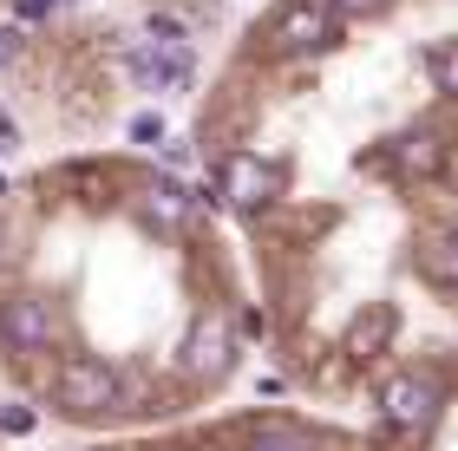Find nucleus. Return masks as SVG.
Returning <instances> with one entry per match:
<instances>
[{
	"instance_id": "nucleus-1",
	"label": "nucleus",
	"mask_w": 458,
	"mask_h": 451,
	"mask_svg": "<svg viewBox=\"0 0 458 451\" xmlns=\"http://www.w3.org/2000/svg\"><path fill=\"white\" fill-rule=\"evenodd\" d=\"M53 405H59V413H72V419H106V413H118V405H124L118 366L92 360V354H72L53 373Z\"/></svg>"
},
{
	"instance_id": "nucleus-2",
	"label": "nucleus",
	"mask_w": 458,
	"mask_h": 451,
	"mask_svg": "<svg viewBox=\"0 0 458 451\" xmlns=\"http://www.w3.org/2000/svg\"><path fill=\"white\" fill-rule=\"evenodd\" d=\"M177 366H183V380H197V386H216L229 366H236V327H229L223 307H203V314H197Z\"/></svg>"
},
{
	"instance_id": "nucleus-3",
	"label": "nucleus",
	"mask_w": 458,
	"mask_h": 451,
	"mask_svg": "<svg viewBox=\"0 0 458 451\" xmlns=\"http://www.w3.org/2000/svg\"><path fill=\"white\" fill-rule=\"evenodd\" d=\"M341 39L335 13H327V0H295V7H282L268 20V46L276 53H327Z\"/></svg>"
},
{
	"instance_id": "nucleus-4",
	"label": "nucleus",
	"mask_w": 458,
	"mask_h": 451,
	"mask_svg": "<svg viewBox=\"0 0 458 451\" xmlns=\"http://www.w3.org/2000/svg\"><path fill=\"white\" fill-rule=\"evenodd\" d=\"M0 340L13 354H53L59 347V321L39 295H0Z\"/></svg>"
},
{
	"instance_id": "nucleus-5",
	"label": "nucleus",
	"mask_w": 458,
	"mask_h": 451,
	"mask_svg": "<svg viewBox=\"0 0 458 451\" xmlns=\"http://www.w3.org/2000/svg\"><path fill=\"white\" fill-rule=\"evenodd\" d=\"M439 405H445V393H439V380H432V373H393L386 393H380V413H386V425H400V432L432 425Z\"/></svg>"
},
{
	"instance_id": "nucleus-6",
	"label": "nucleus",
	"mask_w": 458,
	"mask_h": 451,
	"mask_svg": "<svg viewBox=\"0 0 458 451\" xmlns=\"http://www.w3.org/2000/svg\"><path fill=\"white\" fill-rule=\"evenodd\" d=\"M191 72H197V46H191V39H144V46L131 53V79L151 86V92H171Z\"/></svg>"
},
{
	"instance_id": "nucleus-7",
	"label": "nucleus",
	"mask_w": 458,
	"mask_h": 451,
	"mask_svg": "<svg viewBox=\"0 0 458 451\" xmlns=\"http://www.w3.org/2000/svg\"><path fill=\"white\" fill-rule=\"evenodd\" d=\"M223 190H229V203H242V210H256V203H268V196H276V171H268L262 157L236 151V157L223 163Z\"/></svg>"
},
{
	"instance_id": "nucleus-8",
	"label": "nucleus",
	"mask_w": 458,
	"mask_h": 451,
	"mask_svg": "<svg viewBox=\"0 0 458 451\" xmlns=\"http://www.w3.org/2000/svg\"><path fill=\"white\" fill-rule=\"evenodd\" d=\"M393 334H400V307H393V301H373V307H360L353 327H347V354H353V360H373Z\"/></svg>"
},
{
	"instance_id": "nucleus-9",
	"label": "nucleus",
	"mask_w": 458,
	"mask_h": 451,
	"mask_svg": "<svg viewBox=\"0 0 458 451\" xmlns=\"http://www.w3.org/2000/svg\"><path fill=\"white\" fill-rule=\"evenodd\" d=\"M138 210L151 216L157 230H183V222H191V196H183L171 177H151V183L138 190Z\"/></svg>"
},
{
	"instance_id": "nucleus-10",
	"label": "nucleus",
	"mask_w": 458,
	"mask_h": 451,
	"mask_svg": "<svg viewBox=\"0 0 458 451\" xmlns=\"http://www.w3.org/2000/svg\"><path fill=\"white\" fill-rule=\"evenodd\" d=\"M439 138H432V131H406L400 138V151H393V163H400V171L406 177H432V171H439Z\"/></svg>"
},
{
	"instance_id": "nucleus-11",
	"label": "nucleus",
	"mask_w": 458,
	"mask_h": 451,
	"mask_svg": "<svg viewBox=\"0 0 458 451\" xmlns=\"http://www.w3.org/2000/svg\"><path fill=\"white\" fill-rule=\"evenodd\" d=\"M426 275H432V281H445V288H458V230L426 242Z\"/></svg>"
},
{
	"instance_id": "nucleus-12",
	"label": "nucleus",
	"mask_w": 458,
	"mask_h": 451,
	"mask_svg": "<svg viewBox=\"0 0 458 451\" xmlns=\"http://www.w3.org/2000/svg\"><path fill=\"white\" fill-rule=\"evenodd\" d=\"M33 425H39L33 405H0V438H33Z\"/></svg>"
},
{
	"instance_id": "nucleus-13",
	"label": "nucleus",
	"mask_w": 458,
	"mask_h": 451,
	"mask_svg": "<svg viewBox=\"0 0 458 451\" xmlns=\"http://www.w3.org/2000/svg\"><path fill=\"white\" fill-rule=\"evenodd\" d=\"M249 451H308V438H301V432H262Z\"/></svg>"
},
{
	"instance_id": "nucleus-14",
	"label": "nucleus",
	"mask_w": 458,
	"mask_h": 451,
	"mask_svg": "<svg viewBox=\"0 0 458 451\" xmlns=\"http://www.w3.org/2000/svg\"><path fill=\"white\" fill-rule=\"evenodd\" d=\"M386 0H327V13H341V20H360V13H380Z\"/></svg>"
},
{
	"instance_id": "nucleus-15",
	"label": "nucleus",
	"mask_w": 458,
	"mask_h": 451,
	"mask_svg": "<svg viewBox=\"0 0 458 451\" xmlns=\"http://www.w3.org/2000/svg\"><path fill=\"white\" fill-rule=\"evenodd\" d=\"M59 7V0H13V13H20V27H33V20H47Z\"/></svg>"
},
{
	"instance_id": "nucleus-16",
	"label": "nucleus",
	"mask_w": 458,
	"mask_h": 451,
	"mask_svg": "<svg viewBox=\"0 0 458 451\" xmlns=\"http://www.w3.org/2000/svg\"><path fill=\"white\" fill-rule=\"evenodd\" d=\"M157 131H164V125H157L151 112H138V118H131V138H157Z\"/></svg>"
},
{
	"instance_id": "nucleus-17",
	"label": "nucleus",
	"mask_w": 458,
	"mask_h": 451,
	"mask_svg": "<svg viewBox=\"0 0 458 451\" xmlns=\"http://www.w3.org/2000/svg\"><path fill=\"white\" fill-rule=\"evenodd\" d=\"M445 92H458V53L445 59Z\"/></svg>"
},
{
	"instance_id": "nucleus-18",
	"label": "nucleus",
	"mask_w": 458,
	"mask_h": 451,
	"mask_svg": "<svg viewBox=\"0 0 458 451\" xmlns=\"http://www.w3.org/2000/svg\"><path fill=\"white\" fill-rule=\"evenodd\" d=\"M7 151H13V125L0 118V157H7Z\"/></svg>"
},
{
	"instance_id": "nucleus-19",
	"label": "nucleus",
	"mask_w": 458,
	"mask_h": 451,
	"mask_svg": "<svg viewBox=\"0 0 458 451\" xmlns=\"http://www.w3.org/2000/svg\"><path fill=\"white\" fill-rule=\"evenodd\" d=\"M0 59H7V53H0Z\"/></svg>"
}]
</instances>
